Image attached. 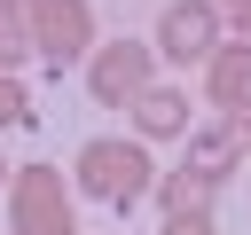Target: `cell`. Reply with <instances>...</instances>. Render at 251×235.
<instances>
[{
    "label": "cell",
    "mask_w": 251,
    "mask_h": 235,
    "mask_svg": "<svg viewBox=\"0 0 251 235\" xmlns=\"http://www.w3.org/2000/svg\"><path fill=\"white\" fill-rule=\"evenodd\" d=\"M212 8H227V16H235V8H243V0H212Z\"/></svg>",
    "instance_id": "cell-16"
},
{
    "label": "cell",
    "mask_w": 251,
    "mask_h": 235,
    "mask_svg": "<svg viewBox=\"0 0 251 235\" xmlns=\"http://www.w3.org/2000/svg\"><path fill=\"white\" fill-rule=\"evenodd\" d=\"M141 86H157V47L149 39H102L86 55V94L102 110H133Z\"/></svg>",
    "instance_id": "cell-4"
},
{
    "label": "cell",
    "mask_w": 251,
    "mask_h": 235,
    "mask_svg": "<svg viewBox=\"0 0 251 235\" xmlns=\"http://www.w3.org/2000/svg\"><path fill=\"white\" fill-rule=\"evenodd\" d=\"M149 47H157L165 63H212V55L227 47V8H212V0H165Z\"/></svg>",
    "instance_id": "cell-3"
},
{
    "label": "cell",
    "mask_w": 251,
    "mask_h": 235,
    "mask_svg": "<svg viewBox=\"0 0 251 235\" xmlns=\"http://www.w3.org/2000/svg\"><path fill=\"white\" fill-rule=\"evenodd\" d=\"M0 180H16V164H8V157H0Z\"/></svg>",
    "instance_id": "cell-15"
},
{
    "label": "cell",
    "mask_w": 251,
    "mask_h": 235,
    "mask_svg": "<svg viewBox=\"0 0 251 235\" xmlns=\"http://www.w3.org/2000/svg\"><path fill=\"white\" fill-rule=\"evenodd\" d=\"M157 235H212V212H180V219H165Z\"/></svg>",
    "instance_id": "cell-12"
},
{
    "label": "cell",
    "mask_w": 251,
    "mask_h": 235,
    "mask_svg": "<svg viewBox=\"0 0 251 235\" xmlns=\"http://www.w3.org/2000/svg\"><path fill=\"white\" fill-rule=\"evenodd\" d=\"M71 172H78V196H94V204H118V212H133V204L157 188L149 141H126V133H94V141L71 157Z\"/></svg>",
    "instance_id": "cell-1"
},
{
    "label": "cell",
    "mask_w": 251,
    "mask_h": 235,
    "mask_svg": "<svg viewBox=\"0 0 251 235\" xmlns=\"http://www.w3.org/2000/svg\"><path fill=\"white\" fill-rule=\"evenodd\" d=\"M227 125H235V141L251 149V110H227Z\"/></svg>",
    "instance_id": "cell-13"
},
{
    "label": "cell",
    "mask_w": 251,
    "mask_h": 235,
    "mask_svg": "<svg viewBox=\"0 0 251 235\" xmlns=\"http://www.w3.org/2000/svg\"><path fill=\"white\" fill-rule=\"evenodd\" d=\"M8 219H16V235H78L71 180H63L55 164H16V180H8Z\"/></svg>",
    "instance_id": "cell-2"
},
{
    "label": "cell",
    "mask_w": 251,
    "mask_h": 235,
    "mask_svg": "<svg viewBox=\"0 0 251 235\" xmlns=\"http://www.w3.org/2000/svg\"><path fill=\"white\" fill-rule=\"evenodd\" d=\"M102 39H94V0H39V63H78V55H94Z\"/></svg>",
    "instance_id": "cell-5"
},
{
    "label": "cell",
    "mask_w": 251,
    "mask_h": 235,
    "mask_svg": "<svg viewBox=\"0 0 251 235\" xmlns=\"http://www.w3.org/2000/svg\"><path fill=\"white\" fill-rule=\"evenodd\" d=\"M204 94H212L220 118H227V110H251V39H227V47L204 63Z\"/></svg>",
    "instance_id": "cell-7"
},
{
    "label": "cell",
    "mask_w": 251,
    "mask_h": 235,
    "mask_svg": "<svg viewBox=\"0 0 251 235\" xmlns=\"http://www.w3.org/2000/svg\"><path fill=\"white\" fill-rule=\"evenodd\" d=\"M24 118H31V94H24V78H16V70H0V133H8V125H24Z\"/></svg>",
    "instance_id": "cell-11"
},
{
    "label": "cell",
    "mask_w": 251,
    "mask_h": 235,
    "mask_svg": "<svg viewBox=\"0 0 251 235\" xmlns=\"http://www.w3.org/2000/svg\"><path fill=\"white\" fill-rule=\"evenodd\" d=\"M39 55V0H0V70Z\"/></svg>",
    "instance_id": "cell-10"
},
{
    "label": "cell",
    "mask_w": 251,
    "mask_h": 235,
    "mask_svg": "<svg viewBox=\"0 0 251 235\" xmlns=\"http://www.w3.org/2000/svg\"><path fill=\"white\" fill-rule=\"evenodd\" d=\"M235 39H251V0H243V8H235Z\"/></svg>",
    "instance_id": "cell-14"
},
{
    "label": "cell",
    "mask_w": 251,
    "mask_h": 235,
    "mask_svg": "<svg viewBox=\"0 0 251 235\" xmlns=\"http://www.w3.org/2000/svg\"><path fill=\"white\" fill-rule=\"evenodd\" d=\"M235 157H243V141H235V125H227V118H212V125H188V157H180V164H196V172L227 180V172H235Z\"/></svg>",
    "instance_id": "cell-8"
},
{
    "label": "cell",
    "mask_w": 251,
    "mask_h": 235,
    "mask_svg": "<svg viewBox=\"0 0 251 235\" xmlns=\"http://www.w3.org/2000/svg\"><path fill=\"white\" fill-rule=\"evenodd\" d=\"M133 141H188V86H141L133 94Z\"/></svg>",
    "instance_id": "cell-6"
},
{
    "label": "cell",
    "mask_w": 251,
    "mask_h": 235,
    "mask_svg": "<svg viewBox=\"0 0 251 235\" xmlns=\"http://www.w3.org/2000/svg\"><path fill=\"white\" fill-rule=\"evenodd\" d=\"M212 172H196V164H173V172H157V204H165V219H180V212H212Z\"/></svg>",
    "instance_id": "cell-9"
}]
</instances>
